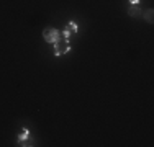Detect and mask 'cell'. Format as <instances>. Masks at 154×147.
Returning <instances> with one entry per match:
<instances>
[{
    "mask_svg": "<svg viewBox=\"0 0 154 147\" xmlns=\"http://www.w3.org/2000/svg\"><path fill=\"white\" fill-rule=\"evenodd\" d=\"M131 15V16H138L139 13H141V10L138 8V5H131V8H130V12H128Z\"/></svg>",
    "mask_w": 154,
    "mask_h": 147,
    "instance_id": "5b68a950",
    "label": "cell"
},
{
    "mask_svg": "<svg viewBox=\"0 0 154 147\" xmlns=\"http://www.w3.org/2000/svg\"><path fill=\"white\" fill-rule=\"evenodd\" d=\"M28 139H30V129H28V128H23L21 132L18 134V141L21 142V146H31V144H28Z\"/></svg>",
    "mask_w": 154,
    "mask_h": 147,
    "instance_id": "277c9868",
    "label": "cell"
},
{
    "mask_svg": "<svg viewBox=\"0 0 154 147\" xmlns=\"http://www.w3.org/2000/svg\"><path fill=\"white\" fill-rule=\"evenodd\" d=\"M130 3H131V5H138L139 0H130Z\"/></svg>",
    "mask_w": 154,
    "mask_h": 147,
    "instance_id": "52a82bcc",
    "label": "cell"
},
{
    "mask_svg": "<svg viewBox=\"0 0 154 147\" xmlns=\"http://www.w3.org/2000/svg\"><path fill=\"white\" fill-rule=\"evenodd\" d=\"M148 20L152 21V10H148Z\"/></svg>",
    "mask_w": 154,
    "mask_h": 147,
    "instance_id": "8992f818",
    "label": "cell"
},
{
    "mask_svg": "<svg viewBox=\"0 0 154 147\" xmlns=\"http://www.w3.org/2000/svg\"><path fill=\"white\" fill-rule=\"evenodd\" d=\"M71 51V44H69V39L66 38H57L54 41V56H62V54L69 52Z\"/></svg>",
    "mask_w": 154,
    "mask_h": 147,
    "instance_id": "6da1fadb",
    "label": "cell"
},
{
    "mask_svg": "<svg viewBox=\"0 0 154 147\" xmlns=\"http://www.w3.org/2000/svg\"><path fill=\"white\" fill-rule=\"evenodd\" d=\"M77 31H79V26H77V23H75V21H69L67 26H66V29L62 31V38L69 39V36H71V34H75Z\"/></svg>",
    "mask_w": 154,
    "mask_h": 147,
    "instance_id": "3957f363",
    "label": "cell"
},
{
    "mask_svg": "<svg viewBox=\"0 0 154 147\" xmlns=\"http://www.w3.org/2000/svg\"><path fill=\"white\" fill-rule=\"evenodd\" d=\"M59 34L61 33L57 31L56 28H46L45 31H43V38H45V41L49 43V44H54V41L59 38Z\"/></svg>",
    "mask_w": 154,
    "mask_h": 147,
    "instance_id": "7a4b0ae2",
    "label": "cell"
}]
</instances>
